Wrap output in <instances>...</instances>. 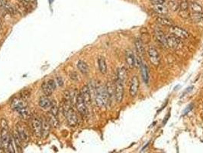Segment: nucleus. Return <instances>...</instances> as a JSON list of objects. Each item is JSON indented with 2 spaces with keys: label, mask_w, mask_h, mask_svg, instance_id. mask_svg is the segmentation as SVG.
Masks as SVG:
<instances>
[{
  "label": "nucleus",
  "mask_w": 203,
  "mask_h": 153,
  "mask_svg": "<svg viewBox=\"0 0 203 153\" xmlns=\"http://www.w3.org/2000/svg\"><path fill=\"white\" fill-rule=\"evenodd\" d=\"M12 138L10 136L9 126L6 119H2L1 122V132H0V147L6 152H14L12 148Z\"/></svg>",
  "instance_id": "f257e3e1"
},
{
  "label": "nucleus",
  "mask_w": 203,
  "mask_h": 153,
  "mask_svg": "<svg viewBox=\"0 0 203 153\" xmlns=\"http://www.w3.org/2000/svg\"><path fill=\"white\" fill-rule=\"evenodd\" d=\"M11 107L13 110L16 111L21 118L28 119L31 117V112L25 99L19 97H15L11 99Z\"/></svg>",
  "instance_id": "f03ea898"
},
{
  "label": "nucleus",
  "mask_w": 203,
  "mask_h": 153,
  "mask_svg": "<svg viewBox=\"0 0 203 153\" xmlns=\"http://www.w3.org/2000/svg\"><path fill=\"white\" fill-rule=\"evenodd\" d=\"M109 99H109L105 87L100 86L96 87L95 93V100L96 105L99 108L106 107Z\"/></svg>",
  "instance_id": "7ed1b4c3"
},
{
  "label": "nucleus",
  "mask_w": 203,
  "mask_h": 153,
  "mask_svg": "<svg viewBox=\"0 0 203 153\" xmlns=\"http://www.w3.org/2000/svg\"><path fill=\"white\" fill-rule=\"evenodd\" d=\"M63 112L66 120L69 126H75L78 122L77 115L74 109L72 107V104L67 102H64L63 107Z\"/></svg>",
  "instance_id": "20e7f679"
},
{
  "label": "nucleus",
  "mask_w": 203,
  "mask_h": 153,
  "mask_svg": "<svg viewBox=\"0 0 203 153\" xmlns=\"http://www.w3.org/2000/svg\"><path fill=\"white\" fill-rule=\"evenodd\" d=\"M31 128L34 136L37 137L42 136V120L41 118L36 117H31Z\"/></svg>",
  "instance_id": "39448f33"
},
{
  "label": "nucleus",
  "mask_w": 203,
  "mask_h": 153,
  "mask_svg": "<svg viewBox=\"0 0 203 153\" xmlns=\"http://www.w3.org/2000/svg\"><path fill=\"white\" fill-rule=\"evenodd\" d=\"M15 130L19 134V137L21 139L22 142H28L29 139H30V133H29L28 129L27 128V126L23 122H18L16 126H15Z\"/></svg>",
  "instance_id": "423d86ee"
},
{
  "label": "nucleus",
  "mask_w": 203,
  "mask_h": 153,
  "mask_svg": "<svg viewBox=\"0 0 203 153\" xmlns=\"http://www.w3.org/2000/svg\"><path fill=\"white\" fill-rule=\"evenodd\" d=\"M167 46H169L170 48H173L175 50H179L182 48L183 44L181 40V38H178L174 34H170L167 37Z\"/></svg>",
  "instance_id": "0eeeda50"
},
{
  "label": "nucleus",
  "mask_w": 203,
  "mask_h": 153,
  "mask_svg": "<svg viewBox=\"0 0 203 153\" xmlns=\"http://www.w3.org/2000/svg\"><path fill=\"white\" fill-rule=\"evenodd\" d=\"M76 109L82 116H86L88 114V109H87V104L84 101L83 98L81 96V94L79 93L77 94L76 99Z\"/></svg>",
  "instance_id": "6e6552de"
},
{
  "label": "nucleus",
  "mask_w": 203,
  "mask_h": 153,
  "mask_svg": "<svg viewBox=\"0 0 203 153\" xmlns=\"http://www.w3.org/2000/svg\"><path fill=\"white\" fill-rule=\"evenodd\" d=\"M124 97V84L122 81L117 80L115 86V98L117 103H121Z\"/></svg>",
  "instance_id": "1a4fd4ad"
},
{
  "label": "nucleus",
  "mask_w": 203,
  "mask_h": 153,
  "mask_svg": "<svg viewBox=\"0 0 203 153\" xmlns=\"http://www.w3.org/2000/svg\"><path fill=\"white\" fill-rule=\"evenodd\" d=\"M170 31L171 34H174L181 39H186L189 37V34L188 33V31H186L185 29H182L180 27L171 25V26H170Z\"/></svg>",
  "instance_id": "9d476101"
},
{
  "label": "nucleus",
  "mask_w": 203,
  "mask_h": 153,
  "mask_svg": "<svg viewBox=\"0 0 203 153\" xmlns=\"http://www.w3.org/2000/svg\"><path fill=\"white\" fill-rule=\"evenodd\" d=\"M57 83L54 80H49L47 82H44L42 84L41 89L44 92V94L47 96H51L57 87Z\"/></svg>",
  "instance_id": "9b49d317"
},
{
  "label": "nucleus",
  "mask_w": 203,
  "mask_h": 153,
  "mask_svg": "<svg viewBox=\"0 0 203 153\" xmlns=\"http://www.w3.org/2000/svg\"><path fill=\"white\" fill-rule=\"evenodd\" d=\"M139 86H140V81H139L138 77L137 76H133L131 80L129 86V94L132 97H136V95L137 94Z\"/></svg>",
  "instance_id": "f8f14e48"
},
{
  "label": "nucleus",
  "mask_w": 203,
  "mask_h": 153,
  "mask_svg": "<svg viewBox=\"0 0 203 153\" xmlns=\"http://www.w3.org/2000/svg\"><path fill=\"white\" fill-rule=\"evenodd\" d=\"M147 54L150 62L154 65L157 66L160 64V57L159 52L157 51V50L154 47H150L148 49Z\"/></svg>",
  "instance_id": "ddd939ff"
},
{
  "label": "nucleus",
  "mask_w": 203,
  "mask_h": 153,
  "mask_svg": "<svg viewBox=\"0 0 203 153\" xmlns=\"http://www.w3.org/2000/svg\"><path fill=\"white\" fill-rule=\"evenodd\" d=\"M80 94H81V96L83 98L84 101L85 102V103L88 105H89L91 103V90H90V88L89 87V86H84L82 88V90H80Z\"/></svg>",
  "instance_id": "4468645a"
},
{
  "label": "nucleus",
  "mask_w": 203,
  "mask_h": 153,
  "mask_svg": "<svg viewBox=\"0 0 203 153\" xmlns=\"http://www.w3.org/2000/svg\"><path fill=\"white\" fill-rule=\"evenodd\" d=\"M42 120V136L46 138L49 135L50 130L51 128V125L50 123L48 117H44L41 119Z\"/></svg>",
  "instance_id": "2eb2a0df"
},
{
  "label": "nucleus",
  "mask_w": 203,
  "mask_h": 153,
  "mask_svg": "<svg viewBox=\"0 0 203 153\" xmlns=\"http://www.w3.org/2000/svg\"><path fill=\"white\" fill-rule=\"evenodd\" d=\"M52 103L51 99L49 98V96H43V97H41V98L39 99V102H38V104L40 106V107H41L42 109H50V107H51Z\"/></svg>",
  "instance_id": "dca6fc26"
},
{
  "label": "nucleus",
  "mask_w": 203,
  "mask_h": 153,
  "mask_svg": "<svg viewBox=\"0 0 203 153\" xmlns=\"http://www.w3.org/2000/svg\"><path fill=\"white\" fill-rule=\"evenodd\" d=\"M125 60L127 66L131 69L135 67V56L131 51H127L125 54Z\"/></svg>",
  "instance_id": "f3484780"
},
{
  "label": "nucleus",
  "mask_w": 203,
  "mask_h": 153,
  "mask_svg": "<svg viewBox=\"0 0 203 153\" xmlns=\"http://www.w3.org/2000/svg\"><path fill=\"white\" fill-rule=\"evenodd\" d=\"M153 10L160 15H166L168 14V8L163 4H155L153 6Z\"/></svg>",
  "instance_id": "a211bd4d"
},
{
  "label": "nucleus",
  "mask_w": 203,
  "mask_h": 153,
  "mask_svg": "<svg viewBox=\"0 0 203 153\" xmlns=\"http://www.w3.org/2000/svg\"><path fill=\"white\" fill-rule=\"evenodd\" d=\"M155 34H156V37H157V39L158 40V41H159L163 46L167 47V37H166V35L164 34V33H163L161 30H160V29H156Z\"/></svg>",
  "instance_id": "6ab92c4d"
},
{
  "label": "nucleus",
  "mask_w": 203,
  "mask_h": 153,
  "mask_svg": "<svg viewBox=\"0 0 203 153\" xmlns=\"http://www.w3.org/2000/svg\"><path fill=\"white\" fill-rule=\"evenodd\" d=\"M135 49L137 51V53L140 56H142L144 54L145 50H144V46L143 44V41L140 40V38H137L135 42Z\"/></svg>",
  "instance_id": "aec40b11"
},
{
  "label": "nucleus",
  "mask_w": 203,
  "mask_h": 153,
  "mask_svg": "<svg viewBox=\"0 0 203 153\" xmlns=\"http://www.w3.org/2000/svg\"><path fill=\"white\" fill-rule=\"evenodd\" d=\"M98 64H99V71L102 74H105L107 72V64L106 61L103 57H99L98 59Z\"/></svg>",
  "instance_id": "412c9836"
},
{
  "label": "nucleus",
  "mask_w": 203,
  "mask_h": 153,
  "mask_svg": "<svg viewBox=\"0 0 203 153\" xmlns=\"http://www.w3.org/2000/svg\"><path fill=\"white\" fill-rule=\"evenodd\" d=\"M77 67L79 69V71L81 73H83V74H86L89 71V66L87 64L84 62L83 61H79L77 63Z\"/></svg>",
  "instance_id": "4be33fe9"
},
{
  "label": "nucleus",
  "mask_w": 203,
  "mask_h": 153,
  "mask_svg": "<svg viewBox=\"0 0 203 153\" xmlns=\"http://www.w3.org/2000/svg\"><path fill=\"white\" fill-rule=\"evenodd\" d=\"M117 76H118V80H121L122 82H124V81L127 79V72L125 67H122L121 68L118 69Z\"/></svg>",
  "instance_id": "5701e85b"
},
{
  "label": "nucleus",
  "mask_w": 203,
  "mask_h": 153,
  "mask_svg": "<svg viewBox=\"0 0 203 153\" xmlns=\"http://www.w3.org/2000/svg\"><path fill=\"white\" fill-rule=\"evenodd\" d=\"M189 8L193 12H203V8L196 2H190Z\"/></svg>",
  "instance_id": "b1692460"
},
{
  "label": "nucleus",
  "mask_w": 203,
  "mask_h": 153,
  "mask_svg": "<svg viewBox=\"0 0 203 153\" xmlns=\"http://www.w3.org/2000/svg\"><path fill=\"white\" fill-rule=\"evenodd\" d=\"M190 18L195 22H202L203 21V12H193L190 15Z\"/></svg>",
  "instance_id": "393cba45"
},
{
  "label": "nucleus",
  "mask_w": 203,
  "mask_h": 153,
  "mask_svg": "<svg viewBox=\"0 0 203 153\" xmlns=\"http://www.w3.org/2000/svg\"><path fill=\"white\" fill-rule=\"evenodd\" d=\"M141 74H142L144 83L147 84L148 81H149V73H148V68L146 64H143L141 66Z\"/></svg>",
  "instance_id": "a878e982"
},
{
  "label": "nucleus",
  "mask_w": 203,
  "mask_h": 153,
  "mask_svg": "<svg viewBox=\"0 0 203 153\" xmlns=\"http://www.w3.org/2000/svg\"><path fill=\"white\" fill-rule=\"evenodd\" d=\"M168 6L172 11H177L179 9V2L178 0H169Z\"/></svg>",
  "instance_id": "bb28decb"
},
{
  "label": "nucleus",
  "mask_w": 203,
  "mask_h": 153,
  "mask_svg": "<svg viewBox=\"0 0 203 153\" xmlns=\"http://www.w3.org/2000/svg\"><path fill=\"white\" fill-rule=\"evenodd\" d=\"M157 21H158V23H160V25H165V26H171V25H173V22L170 19H167L165 17H162V16H159L157 19Z\"/></svg>",
  "instance_id": "cd10ccee"
},
{
  "label": "nucleus",
  "mask_w": 203,
  "mask_h": 153,
  "mask_svg": "<svg viewBox=\"0 0 203 153\" xmlns=\"http://www.w3.org/2000/svg\"><path fill=\"white\" fill-rule=\"evenodd\" d=\"M189 3L188 0H180L179 2V11H188Z\"/></svg>",
  "instance_id": "c85d7f7f"
},
{
  "label": "nucleus",
  "mask_w": 203,
  "mask_h": 153,
  "mask_svg": "<svg viewBox=\"0 0 203 153\" xmlns=\"http://www.w3.org/2000/svg\"><path fill=\"white\" fill-rule=\"evenodd\" d=\"M51 114L57 117L58 116V113H59V109H58V107H57V103L55 102H53L52 103L51 107H50V113Z\"/></svg>",
  "instance_id": "c756f323"
},
{
  "label": "nucleus",
  "mask_w": 203,
  "mask_h": 153,
  "mask_svg": "<svg viewBox=\"0 0 203 153\" xmlns=\"http://www.w3.org/2000/svg\"><path fill=\"white\" fill-rule=\"evenodd\" d=\"M141 66H142V63H141V61H140V57L135 56V67H141Z\"/></svg>",
  "instance_id": "7c9ffc66"
},
{
  "label": "nucleus",
  "mask_w": 203,
  "mask_h": 153,
  "mask_svg": "<svg viewBox=\"0 0 203 153\" xmlns=\"http://www.w3.org/2000/svg\"><path fill=\"white\" fill-rule=\"evenodd\" d=\"M150 1L153 5H155V4H164L166 2V0H150Z\"/></svg>",
  "instance_id": "2f4dec72"
},
{
  "label": "nucleus",
  "mask_w": 203,
  "mask_h": 153,
  "mask_svg": "<svg viewBox=\"0 0 203 153\" xmlns=\"http://www.w3.org/2000/svg\"><path fill=\"white\" fill-rule=\"evenodd\" d=\"M7 4V0H0V9H4Z\"/></svg>",
  "instance_id": "473e14b6"
},
{
  "label": "nucleus",
  "mask_w": 203,
  "mask_h": 153,
  "mask_svg": "<svg viewBox=\"0 0 203 153\" xmlns=\"http://www.w3.org/2000/svg\"><path fill=\"white\" fill-rule=\"evenodd\" d=\"M19 2H22L23 4H27V3H28L29 2H30L31 0H19Z\"/></svg>",
  "instance_id": "72a5a7b5"
},
{
  "label": "nucleus",
  "mask_w": 203,
  "mask_h": 153,
  "mask_svg": "<svg viewBox=\"0 0 203 153\" xmlns=\"http://www.w3.org/2000/svg\"><path fill=\"white\" fill-rule=\"evenodd\" d=\"M2 27V20L0 19V28Z\"/></svg>",
  "instance_id": "f704fd0d"
}]
</instances>
